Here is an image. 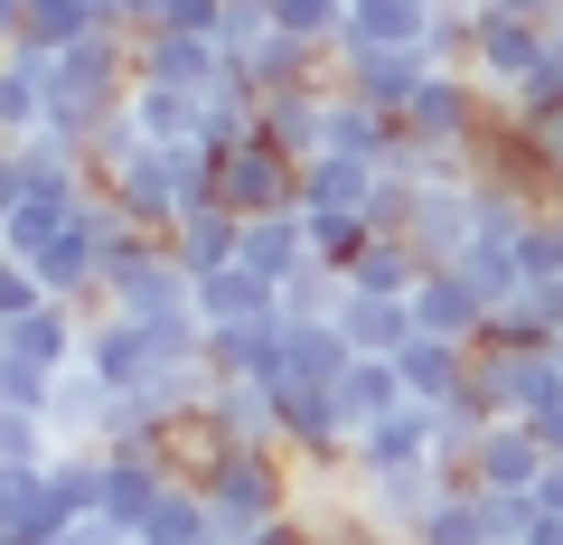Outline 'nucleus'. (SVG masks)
Returning a JSON list of instances; mask_svg holds the SVG:
<instances>
[{
	"label": "nucleus",
	"instance_id": "obj_21",
	"mask_svg": "<svg viewBox=\"0 0 563 545\" xmlns=\"http://www.w3.org/2000/svg\"><path fill=\"white\" fill-rule=\"evenodd\" d=\"M217 20H225V0H161L151 29H198V39H217Z\"/></svg>",
	"mask_w": 563,
	"mask_h": 545
},
{
	"label": "nucleus",
	"instance_id": "obj_3",
	"mask_svg": "<svg viewBox=\"0 0 563 545\" xmlns=\"http://www.w3.org/2000/svg\"><path fill=\"white\" fill-rule=\"evenodd\" d=\"M217 198L235 207V217H282V207H301V161L282 142H225L217 151Z\"/></svg>",
	"mask_w": 563,
	"mask_h": 545
},
{
	"label": "nucleus",
	"instance_id": "obj_5",
	"mask_svg": "<svg viewBox=\"0 0 563 545\" xmlns=\"http://www.w3.org/2000/svg\"><path fill=\"white\" fill-rule=\"evenodd\" d=\"M395 377H404V395H413V404H451L470 377H479V367H470L461 339H432V329H413V339L395 348Z\"/></svg>",
	"mask_w": 563,
	"mask_h": 545
},
{
	"label": "nucleus",
	"instance_id": "obj_6",
	"mask_svg": "<svg viewBox=\"0 0 563 545\" xmlns=\"http://www.w3.org/2000/svg\"><path fill=\"white\" fill-rule=\"evenodd\" d=\"M235 263H244V273H263V283L282 292V283L310 263V217H301V207H282V217H244Z\"/></svg>",
	"mask_w": 563,
	"mask_h": 545
},
{
	"label": "nucleus",
	"instance_id": "obj_8",
	"mask_svg": "<svg viewBox=\"0 0 563 545\" xmlns=\"http://www.w3.org/2000/svg\"><path fill=\"white\" fill-rule=\"evenodd\" d=\"M122 122H132L141 142H161V151H179V142H207V95H169V85H132V95H122Z\"/></svg>",
	"mask_w": 563,
	"mask_h": 545
},
{
	"label": "nucleus",
	"instance_id": "obj_24",
	"mask_svg": "<svg viewBox=\"0 0 563 545\" xmlns=\"http://www.w3.org/2000/svg\"><path fill=\"white\" fill-rule=\"evenodd\" d=\"M0 57H10V39H0Z\"/></svg>",
	"mask_w": 563,
	"mask_h": 545
},
{
	"label": "nucleus",
	"instance_id": "obj_19",
	"mask_svg": "<svg viewBox=\"0 0 563 545\" xmlns=\"http://www.w3.org/2000/svg\"><path fill=\"white\" fill-rule=\"evenodd\" d=\"M273 29L282 39H310V47H339L347 39V0H273Z\"/></svg>",
	"mask_w": 563,
	"mask_h": 545
},
{
	"label": "nucleus",
	"instance_id": "obj_18",
	"mask_svg": "<svg viewBox=\"0 0 563 545\" xmlns=\"http://www.w3.org/2000/svg\"><path fill=\"white\" fill-rule=\"evenodd\" d=\"M47 489H57L66 517H103V451H57L47 461Z\"/></svg>",
	"mask_w": 563,
	"mask_h": 545
},
{
	"label": "nucleus",
	"instance_id": "obj_12",
	"mask_svg": "<svg viewBox=\"0 0 563 545\" xmlns=\"http://www.w3.org/2000/svg\"><path fill=\"white\" fill-rule=\"evenodd\" d=\"M432 0H347V39L339 47H422Z\"/></svg>",
	"mask_w": 563,
	"mask_h": 545
},
{
	"label": "nucleus",
	"instance_id": "obj_16",
	"mask_svg": "<svg viewBox=\"0 0 563 545\" xmlns=\"http://www.w3.org/2000/svg\"><path fill=\"white\" fill-rule=\"evenodd\" d=\"M76 207H85V198H47V188H29V198L0 217V254H20V263H29V254H38V244L57 236L66 217H76Z\"/></svg>",
	"mask_w": 563,
	"mask_h": 545
},
{
	"label": "nucleus",
	"instance_id": "obj_4",
	"mask_svg": "<svg viewBox=\"0 0 563 545\" xmlns=\"http://www.w3.org/2000/svg\"><path fill=\"white\" fill-rule=\"evenodd\" d=\"M235 76L217 39L198 29H132V85H169V95H217Z\"/></svg>",
	"mask_w": 563,
	"mask_h": 545
},
{
	"label": "nucleus",
	"instance_id": "obj_22",
	"mask_svg": "<svg viewBox=\"0 0 563 545\" xmlns=\"http://www.w3.org/2000/svg\"><path fill=\"white\" fill-rule=\"evenodd\" d=\"M29 198V142H0V217Z\"/></svg>",
	"mask_w": 563,
	"mask_h": 545
},
{
	"label": "nucleus",
	"instance_id": "obj_2",
	"mask_svg": "<svg viewBox=\"0 0 563 545\" xmlns=\"http://www.w3.org/2000/svg\"><path fill=\"white\" fill-rule=\"evenodd\" d=\"M132 95V29H95L66 57H47V142L95 151V132L122 113Z\"/></svg>",
	"mask_w": 563,
	"mask_h": 545
},
{
	"label": "nucleus",
	"instance_id": "obj_13",
	"mask_svg": "<svg viewBox=\"0 0 563 545\" xmlns=\"http://www.w3.org/2000/svg\"><path fill=\"white\" fill-rule=\"evenodd\" d=\"M395 404H413V395H404V377H395V358H347V377H339V414H347V433L385 424Z\"/></svg>",
	"mask_w": 563,
	"mask_h": 545
},
{
	"label": "nucleus",
	"instance_id": "obj_25",
	"mask_svg": "<svg viewBox=\"0 0 563 545\" xmlns=\"http://www.w3.org/2000/svg\"><path fill=\"white\" fill-rule=\"evenodd\" d=\"M432 10H442V0H432Z\"/></svg>",
	"mask_w": 563,
	"mask_h": 545
},
{
	"label": "nucleus",
	"instance_id": "obj_14",
	"mask_svg": "<svg viewBox=\"0 0 563 545\" xmlns=\"http://www.w3.org/2000/svg\"><path fill=\"white\" fill-rule=\"evenodd\" d=\"M141 545H225L217 517H207V499H198V480H169L161 489V508L141 517Z\"/></svg>",
	"mask_w": 563,
	"mask_h": 545
},
{
	"label": "nucleus",
	"instance_id": "obj_17",
	"mask_svg": "<svg viewBox=\"0 0 563 545\" xmlns=\"http://www.w3.org/2000/svg\"><path fill=\"white\" fill-rule=\"evenodd\" d=\"M57 424L47 414H29V404H0V470H47L57 461Z\"/></svg>",
	"mask_w": 563,
	"mask_h": 545
},
{
	"label": "nucleus",
	"instance_id": "obj_9",
	"mask_svg": "<svg viewBox=\"0 0 563 545\" xmlns=\"http://www.w3.org/2000/svg\"><path fill=\"white\" fill-rule=\"evenodd\" d=\"M339 339L357 348V358H395L404 339H413V302H385V292H339Z\"/></svg>",
	"mask_w": 563,
	"mask_h": 545
},
{
	"label": "nucleus",
	"instance_id": "obj_15",
	"mask_svg": "<svg viewBox=\"0 0 563 545\" xmlns=\"http://www.w3.org/2000/svg\"><path fill=\"white\" fill-rule=\"evenodd\" d=\"M95 29H103L95 0H29L20 10V47H38V57H66V47L95 39Z\"/></svg>",
	"mask_w": 563,
	"mask_h": 545
},
{
	"label": "nucleus",
	"instance_id": "obj_20",
	"mask_svg": "<svg viewBox=\"0 0 563 545\" xmlns=\"http://www.w3.org/2000/svg\"><path fill=\"white\" fill-rule=\"evenodd\" d=\"M38 302H47V292H38V273H29L20 254H0V329H10V320H29Z\"/></svg>",
	"mask_w": 563,
	"mask_h": 545
},
{
	"label": "nucleus",
	"instance_id": "obj_1",
	"mask_svg": "<svg viewBox=\"0 0 563 545\" xmlns=\"http://www.w3.org/2000/svg\"><path fill=\"white\" fill-rule=\"evenodd\" d=\"M169 461H179V480H198V499H207V517H217L225 545L301 508V470H291V451H263V443H207L198 424H179V433H169Z\"/></svg>",
	"mask_w": 563,
	"mask_h": 545
},
{
	"label": "nucleus",
	"instance_id": "obj_7",
	"mask_svg": "<svg viewBox=\"0 0 563 545\" xmlns=\"http://www.w3.org/2000/svg\"><path fill=\"white\" fill-rule=\"evenodd\" d=\"M38 132H47V57L10 39V57H0V142H38Z\"/></svg>",
	"mask_w": 563,
	"mask_h": 545
},
{
	"label": "nucleus",
	"instance_id": "obj_11",
	"mask_svg": "<svg viewBox=\"0 0 563 545\" xmlns=\"http://www.w3.org/2000/svg\"><path fill=\"white\" fill-rule=\"evenodd\" d=\"M282 292L263 283V273H244V263H225V273H198V320L207 329H244V320H273Z\"/></svg>",
	"mask_w": 563,
	"mask_h": 545
},
{
	"label": "nucleus",
	"instance_id": "obj_10",
	"mask_svg": "<svg viewBox=\"0 0 563 545\" xmlns=\"http://www.w3.org/2000/svg\"><path fill=\"white\" fill-rule=\"evenodd\" d=\"M235 244H244V217L225 198H207V207H188L179 226H169V254L188 263V273H225L235 263Z\"/></svg>",
	"mask_w": 563,
	"mask_h": 545
},
{
	"label": "nucleus",
	"instance_id": "obj_23",
	"mask_svg": "<svg viewBox=\"0 0 563 545\" xmlns=\"http://www.w3.org/2000/svg\"><path fill=\"white\" fill-rule=\"evenodd\" d=\"M20 10H29V0H0V39H20Z\"/></svg>",
	"mask_w": 563,
	"mask_h": 545
}]
</instances>
